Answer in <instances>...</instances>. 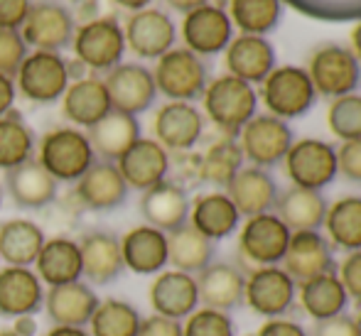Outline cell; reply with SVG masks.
<instances>
[{
	"label": "cell",
	"instance_id": "33",
	"mask_svg": "<svg viewBox=\"0 0 361 336\" xmlns=\"http://www.w3.org/2000/svg\"><path fill=\"white\" fill-rule=\"evenodd\" d=\"M86 137L94 147L96 160L118 162L123 152L143 135H140V123L135 116L111 111L109 116H104L99 123L86 130Z\"/></svg>",
	"mask_w": 361,
	"mask_h": 336
},
{
	"label": "cell",
	"instance_id": "50",
	"mask_svg": "<svg viewBox=\"0 0 361 336\" xmlns=\"http://www.w3.org/2000/svg\"><path fill=\"white\" fill-rule=\"evenodd\" d=\"M138 336H182V322L160 317V314H150L140 322Z\"/></svg>",
	"mask_w": 361,
	"mask_h": 336
},
{
	"label": "cell",
	"instance_id": "3",
	"mask_svg": "<svg viewBox=\"0 0 361 336\" xmlns=\"http://www.w3.org/2000/svg\"><path fill=\"white\" fill-rule=\"evenodd\" d=\"M37 162L57 182H76L96 162V155L84 130L62 125L42 135Z\"/></svg>",
	"mask_w": 361,
	"mask_h": 336
},
{
	"label": "cell",
	"instance_id": "15",
	"mask_svg": "<svg viewBox=\"0 0 361 336\" xmlns=\"http://www.w3.org/2000/svg\"><path fill=\"white\" fill-rule=\"evenodd\" d=\"M180 32L190 52H195L197 57H214L233 39V25L226 10L207 3L185 13Z\"/></svg>",
	"mask_w": 361,
	"mask_h": 336
},
{
	"label": "cell",
	"instance_id": "35",
	"mask_svg": "<svg viewBox=\"0 0 361 336\" xmlns=\"http://www.w3.org/2000/svg\"><path fill=\"white\" fill-rule=\"evenodd\" d=\"M35 268H37V278L47 287H57V285L81 280L79 241H72V238H64V236L47 238L37 261H35Z\"/></svg>",
	"mask_w": 361,
	"mask_h": 336
},
{
	"label": "cell",
	"instance_id": "55",
	"mask_svg": "<svg viewBox=\"0 0 361 336\" xmlns=\"http://www.w3.org/2000/svg\"><path fill=\"white\" fill-rule=\"evenodd\" d=\"M349 42H352V52H354V57L361 62V18L354 23V27H352V32H349Z\"/></svg>",
	"mask_w": 361,
	"mask_h": 336
},
{
	"label": "cell",
	"instance_id": "45",
	"mask_svg": "<svg viewBox=\"0 0 361 336\" xmlns=\"http://www.w3.org/2000/svg\"><path fill=\"white\" fill-rule=\"evenodd\" d=\"M182 336H236L228 312L202 307L195 309L182 324Z\"/></svg>",
	"mask_w": 361,
	"mask_h": 336
},
{
	"label": "cell",
	"instance_id": "61",
	"mask_svg": "<svg viewBox=\"0 0 361 336\" xmlns=\"http://www.w3.org/2000/svg\"><path fill=\"white\" fill-rule=\"evenodd\" d=\"M0 204H3V189H0Z\"/></svg>",
	"mask_w": 361,
	"mask_h": 336
},
{
	"label": "cell",
	"instance_id": "28",
	"mask_svg": "<svg viewBox=\"0 0 361 336\" xmlns=\"http://www.w3.org/2000/svg\"><path fill=\"white\" fill-rule=\"evenodd\" d=\"M111 111L114 108H111L109 91L99 76H84V79L72 81L62 96V113L74 128L89 130Z\"/></svg>",
	"mask_w": 361,
	"mask_h": 336
},
{
	"label": "cell",
	"instance_id": "17",
	"mask_svg": "<svg viewBox=\"0 0 361 336\" xmlns=\"http://www.w3.org/2000/svg\"><path fill=\"white\" fill-rule=\"evenodd\" d=\"M74 192L76 199L81 201V206L91 209V211H114V209L126 204L130 194V187L126 185L116 162L96 160L74 182Z\"/></svg>",
	"mask_w": 361,
	"mask_h": 336
},
{
	"label": "cell",
	"instance_id": "46",
	"mask_svg": "<svg viewBox=\"0 0 361 336\" xmlns=\"http://www.w3.org/2000/svg\"><path fill=\"white\" fill-rule=\"evenodd\" d=\"M27 54L30 47L20 35V30H0V74L15 79Z\"/></svg>",
	"mask_w": 361,
	"mask_h": 336
},
{
	"label": "cell",
	"instance_id": "49",
	"mask_svg": "<svg viewBox=\"0 0 361 336\" xmlns=\"http://www.w3.org/2000/svg\"><path fill=\"white\" fill-rule=\"evenodd\" d=\"M32 0H0V30H20Z\"/></svg>",
	"mask_w": 361,
	"mask_h": 336
},
{
	"label": "cell",
	"instance_id": "12",
	"mask_svg": "<svg viewBox=\"0 0 361 336\" xmlns=\"http://www.w3.org/2000/svg\"><path fill=\"white\" fill-rule=\"evenodd\" d=\"M293 231L273 211L258 213L243 221L238 231V251L256 268L281 266Z\"/></svg>",
	"mask_w": 361,
	"mask_h": 336
},
{
	"label": "cell",
	"instance_id": "19",
	"mask_svg": "<svg viewBox=\"0 0 361 336\" xmlns=\"http://www.w3.org/2000/svg\"><path fill=\"white\" fill-rule=\"evenodd\" d=\"M147 297H150L152 312L167 319H177V322H182L195 309H200L197 278L180 273V270H162V273H157Z\"/></svg>",
	"mask_w": 361,
	"mask_h": 336
},
{
	"label": "cell",
	"instance_id": "52",
	"mask_svg": "<svg viewBox=\"0 0 361 336\" xmlns=\"http://www.w3.org/2000/svg\"><path fill=\"white\" fill-rule=\"evenodd\" d=\"M312 336H357L354 317H349V314H339V317L317 322V327H314Z\"/></svg>",
	"mask_w": 361,
	"mask_h": 336
},
{
	"label": "cell",
	"instance_id": "39",
	"mask_svg": "<svg viewBox=\"0 0 361 336\" xmlns=\"http://www.w3.org/2000/svg\"><path fill=\"white\" fill-rule=\"evenodd\" d=\"M243 152L238 147L236 137L224 135L221 140H216L214 145H209V150L202 155L200 160V180L207 182L212 187H224L238 175V170L243 167Z\"/></svg>",
	"mask_w": 361,
	"mask_h": 336
},
{
	"label": "cell",
	"instance_id": "13",
	"mask_svg": "<svg viewBox=\"0 0 361 336\" xmlns=\"http://www.w3.org/2000/svg\"><path fill=\"white\" fill-rule=\"evenodd\" d=\"M126 47L140 59H160L177 42V25L170 13L160 8H143L130 13L123 25Z\"/></svg>",
	"mask_w": 361,
	"mask_h": 336
},
{
	"label": "cell",
	"instance_id": "9",
	"mask_svg": "<svg viewBox=\"0 0 361 336\" xmlns=\"http://www.w3.org/2000/svg\"><path fill=\"white\" fill-rule=\"evenodd\" d=\"M76 32L74 15L62 0H32L20 35L27 47L42 52H62L72 47Z\"/></svg>",
	"mask_w": 361,
	"mask_h": 336
},
{
	"label": "cell",
	"instance_id": "31",
	"mask_svg": "<svg viewBox=\"0 0 361 336\" xmlns=\"http://www.w3.org/2000/svg\"><path fill=\"white\" fill-rule=\"evenodd\" d=\"M190 226L216 243L228 238L241 226V213L226 197V192H207L192 201Z\"/></svg>",
	"mask_w": 361,
	"mask_h": 336
},
{
	"label": "cell",
	"instance_id": "43",
	"mask_svg": "<svg viewBox=\"0 0 361 336\" xmlns=\"http://www.w3.org/2000/svg\"><path fill=\"white\" fill-rule=\"evenodd\" d=\"M327 125L332 135L342 142L361 137V96L347 94L332 99L327 108Z\"/></svg>",
	"mask_w": 361,
	"mask_h": 336
},
{
	"label": "cell",
	"instance_id": "36",
	"mask_svg": "<svg viewBox=\"0 0 361 336\" xmlns=\"http://www.w3.org/2000/svg\"><path fill=\"white\" fill-rule=\"evenodd\" d=\"M214 263V241L202 236L190 223L167 233V266L187 275H200Z\"/></svg>",
	"mask_w": 361,
	"mask_h": 336
},
{
	"label": "cell",
	"instance_id": "23",
	"mask_svg": "<svg viewBox=\"0 0 361 336\" xmlns=\"http://www.w3.org/2000/svg\"><path fill=\"white\" fill-rule=\"evenodd\" d=\"M81 278L91 285H111L123 275L121 238L109 231H89L79 241Z\"/></svg>",
	"mask_w": 361,
	"mask_h": 336
},
{
	"label": "cell",
	"instance_id": "30",
	"mask_svg": "<svg viewBox=\"0 0 361 336\" xmlns=\"http://www.w3.org/2000/svg\"><path fill=\"white\" fill-rule=\"evenodd\" d=\"M302 312L314 322H324V319L347 314L349 307V294L344 285L339 282L337 270L332 273L317 275L312 280H305L298 285V299Z\"/></svg>",
	"mask_w": 361,
	"mask_h": 336
},
{
	"label": "cell",
	"instance_id": "40",
	"mask_svg": "<svg viewBox=\"0 0 361 336\" xmlns=\"http://www.w3.org/2000/svg\"><path fill=\"white\" fill-rule=\"evenodd\" d=\"M228 18L241 35H258L266 37L278 27L283 18V0H231Z\"/></svg>",
	"mask_w": 361,
	"mask_h": 336
},
{
	"label": "cell",
	"instance_id": "27",
	"mask_svg": "<svg viewBox=\"0 0 361 336\" xmlns=\"http://www.w3.org/2000/svg\"><path fill=\"white\" fill-rule=\"evenodd\" d=\"M5 192L15 201V206L35 211V209L49 206L57 199L59 182L32 157V160L5 172Z\"/></svg>",
	"mask_w": 361,
	"mask_h": 336
},
{
	"label": "cell",
	"instance_id": "22",
	"mask_svg": "<svg viewBox=\"0 0 361 336\" xmlns=\"http://www.w3.org/2000/svg\"><path fill=\"white\" fill-rule=\"evenodd\" d=\"M116 165H118L121 175H123L126 185H128L130 189L145 192V189H150V187L160 185L162 180H167V172H170V152L157 140L138 137V140L123 152V157H121Z\"/></svg>",
	"mask_w": 361,
	"mask_h": 336
},
{
	"label": "cell",
	"instance_id": "32",
	"mask_svg": "<svg viewBox=\"0 0 361 336\" xmlns=\"http://www.w3.org/2000/svg\"><path fill=\"white\" fill-rule=\"evenodd\" d=\"M123 266L138 275H157L167 266V233L157 228L135 226L121 238Z\"/></svg>",
	"mask_w": 361,
	"mask_h": 336
},
{
	"label": "cell",
	"instance_id": "2",
	"mask_svg": "<svg viewBox=\"0 0 361 336\" xmlns=\"http://www.w3.org/2000/svg\"><path fill=\"white\" fill-rule=\"evenodd\" d=\"M258 101H263L271 116L281 120H293L312 108L317 101V91L302 67L283 64L261 81Z\"/></svg>",
	"mask_w": 361,
	"mask_h": 336
},
{
	"label": "cell",
	"instance_id": "4",
	"mask_svg": "<svg viewBox=\"0 0 361 336\" xmlns=\"http://www.w3.org/2000/svg\"><path fill=\"white\" fill-rule=\"evenodd\" d=\"M152 79H155L157 94L167 96L170 101L192 104L204 94L207 84H209V69H207L204 59L197 57L187 47H172L170 52L157 59Z\"/></svg>",
	"mask_w": 361,
	"mask_h": 336
},
{
	"label": "cell",
	"instance_id": "53",
	"mask_svg": "<svg viewBox=\"0 0 361 336\" xmlns=\"http://www.w3.org/2000/svg\"><path fill=\"white\" fill-rule=\"evenodd\" d=\"M15 96H18V89H15V79H13V76L0 74V118H3L5 113H10V111H13Z\"/></svg>",
	"mask_w": 361,
	"mask_h": 336
},
{
	"label": "cell",
	"instance_id": "48",
	"mask_svg": "<svg viewBox=\"0 0 361 336\" xmlns=\"http://www.w3.org/2000/svg\"><path fill=\"white\" fill-rule=\"evenodd\" d=\"M337 278L344 285V290H347L349 302L354 299L361 307V251L347 253V258L337 268Z\"/></svg>",
	"mask_w": 361,
	"mask_h": 336
},
{
	"label": "cell",
	"instance_id": "47",
	"mask_svg": "<svg viewBox=\"0 0 361 336\" xmlns=\"http://www.w3.org/2000/svg\"><path fill=\"white\" fill-rule=\"evenodd\" d=\"M337 172L344 180L361 185V137L347 140L337 147Z\"/></svg>",
	"mask_w": 361,
	"mask_h": 336
},
{
	"label": "cell",
	"instance_id": "7",
	"mask_svg": "<svg viewBox=\"0 0 361 336\" xmlns=\"http://www.w3.org/2000/svg\"><path fill=\"white\" fill-rule=\"evenodd\" d=\"M72 49L84 67L91 71H106L123 62L126 35L116 18H96L76 27Z\"/></svg>",
	"mask_w": 361,
	"mask_h": 336
},
{
	"label": "cell",
	"instance_id": "6",
	"mask_svg": "<svg viewBox=\"0 0 361 336\" xmlns=\"http://www.w3.org/2000/svg\"><path fill=\"white\" fill-rule=\"evenodd\" d=\"M69 81V62L59 52L35 49L15 74V89L32 104H54L64 96Z\"/></svg>",
	"mask_w": 361,
	"mask_h": 336
},
{
	"label": "cell",
	"instance_id": "37",
	"mask_svg": "<svg viewBox=\"0 0 361 336\" xmlns=\"http://www.w3.org/2000/svg\"><path fill=\"white\" fill-rule=\"evenodd\" d=\"M44 241V231L27 218H10L0 223V258L13 268L35 266Z\"/></svg>",
	"mask_w": 361,
	"mask_h": 336
},
{
	"label": "cell",
	"instance_id": "24",
	"mask_svg": "<svg viewBox=\"0 0 361 336\" xmlns=\"http://www.w3.org/2000/svg\"><path fill=\"white\" fill-rule=\"evenodd\" d=\"M44 307V287L37 273L30 268L0 270V317H32Z\"/></svg>",
	"mask_w": 361,
	"mask_h": 336
},
{
	"label": "cell",
	"instance_id": "60",
	"mask_svg": "<svg viewBox=\"0 0 361 336\" xmlns=\"http://www.w3.org/2000/svg\"><path fill=\"white\" fill-rule=\"evenodd\" d=\"M354 327H357V336H361V307H359V314L354 317Z\"/></svg>",
	"mask_w": 361,
	"mask_h": 336
},
{
	"label": "cell",
	"instance_id": "56",
	"mask_svg": "<svg viewBox=\"0 0 361 336\" xmlns=\"http://www.w3.org/2000/svg\"><path fill=\"white\" fill-rule=\"evenodd\" d=\"M44 336H91L84 327H54Z\"/></svg>",
	"mask_w": 361,
	"mask_h": 336
},
{
	"label": "cell",
	"instance_id": "51",
	"mask_svg": "<svg viewBox=\"0 0 361 336\" xmlns=\"http://www.w3.org/2000/svg\"><path fill=\"white\" fill-rule=\"evenodd\" d=\"M256 336H310V334H307V329L300 322H295V319L276 317V319H266Z\"/></svg>",
	"mask_w": 361,
	"mask_h": 336
},
{
	"label": "cell",
	"instance_id": "21",
	"mask_svg": "<svg viewBox=\"0 0 361 336\" xmlns=\"http://www.w3.org/2000/svg\"><path fill=\"white\" fill-rule=\"evenodd\" d=\"M99 294L94 292L89 282H67L49 287L44 292V312L54 327H89L96 307H99Z\"/></svg>",
	"mask_w": 361,
	"mask_h": 336
},
{
	"label": "cell",
	"instance_id": "16",
	"mask_svg": "<svg viewBox=\"0 0 361 336\" xmlns=\"http://www.w3.org/2000/svg\"><path fill=\"white\" fill-rule=\"evenodd\" d=\"M155 140L167 152H187L204 135V113L195 104L185 101H167L155 113Z\"/></svg>",
	"mask_w": 361,
	"mask_h": 336
},
{
	"label": "cell",
	"instance_id": "57",
	"mask_svg": "<svg viewBox=\"0 0 361 336\" xmlns=\"http://www.w3.org/2000/svg\"><path fill=\"white\" fill-rule=\"evenodd\" d=\"M118 8H123V10H130V13H138V10H143V8H150V3L152 0H114Z\"/></svg>",
	"mask_w": 361,
	"mask_h": 336
},
{
	"label": "cell",
	"instance_id": "41",
	"mask_svg": "<svg viewBox=\"0 0 361 336\" xmlns=\"http://www.w3.org/2000/svg\"><path fill=\"white\" fill-rule=\"evenodd\" d=\"M140 317L138 307L126 299L109 297L104 302H99L94 317L89 322L91 336H138L140 329Z\"/></svg>",
	"mask_w": 361,
	"mask_h": 336
},
{
	"label": "cell",
	"instance_id": "44",
	"mask_svg": "<svg viewBox=\"0 0 361 336\" xmlns=\"http://www.w3.org/2000/svg\"><path fill=\"white\" fill-rule=\"evenodd\" d=\"M283 3L293 5L302 15L317 20H359L361 18V0H283Z\"/></svg>",
	"mask_w": 361,
	"mask_h": 336
},
{
	"label": "cell",
	"instance_id": "14",
	"mask_svg": "<svg viewBox=\"0 0 361 336\" xmlns=\"http://www.w3.org/2000/svg\"><path fill=\"white\" fill-rule=\"evenodd\" d=\"M109 91L111 108L138 118L157 99V86L152 79V69L135 62H121L104 79Z\"/></svg>",
	"mask_w": 361,
	"mask_h": 336
},
{
	"label": "cell",
	"instance_id": "1",
	"mask_svg": "<svg viewBox=\"0 0 361 336\" xmlns=\"http://www.w3.org/2000/svg\"><path fill=\"white\" fill-rule=\"evenodd\" d=\"M202 106H204L207 118L224 135L236 137L243 125L256 116L258 91L236 76L224 74L207 84L204 94H202Z\"/></svg>",
	"mask_w": 361,
	"mask_h": 336
},
{
	"label": "cell",
	"instance_id": "54",
	"mask_svg": "<svg viewBox=\"0 0 361 336\" xmlns=\"http://www.w3.org/2000/svg\"><path fill=\"white\" fill-rule=\"evenodd\" d=\"M165 3L170 5L172 10H177V13H190V10L202 8V5L212 3V0H165Z\"/></svg>",
	"mask_w": 361,
	"mask_h": 336
},
{
	"label": "cell",
	"instance_id": "59",
	"mask_svg": "<svg viewBox=\"0 0 361 336\" xmlns=\"http://www.w3.org/2000/svg\"><path fill=\"white\" fill-rule=\"evenodd\" d=\"M0 336H25V334H20L18 329H3V332H0Z\"/></svg>",
	"mask_w": 361,
	"mask_h": 336
},
{
	"label": "cell",
	"instance_id": "11",
	"mask_svg": "<svg viewBox=\"0 0 361 336\" xmlns=\"http://www.w3.org/2000/svg\"><path fill=\"white\" fill-rule=\"evenodd\" d=\"M298 299V282L283 270V266L256 268L246 278L243 304L263 319L286 317Z\"/></svg>",
	"mask_w": 361,
	"mask_h": 336
},
{
	"label": "cell",
	"instance_id": "20",
	"mask_svg": "<svg viewBox=\"0 0 361 336\" xmlns=\"http://www.w3.org/2000/svg\"><path fill=\"white\" fill-rule=\"evenodd\" d=\"M190 194L182 185L162 180L160 185L150 187L140 197V213L145 223L162 233H172L180 226L190 223Z\"/></svg>",
	"mask_w": 361,
	"mask_h": 336
},
{
	"label": "cell",
	"instance_id": "8",
	"mask_svg": "<svg viewBox=\"0 0 361 336\" xmlns=\"http://www.w3.org/2000/svg\"><path fill=\"white\" fill-rule=\"evenodd\" d=\"M236 140L243 152V160H248L253 167L268 170V167H276L286 160L288 150L295 142V135L288 120H281L271 113H256L241 128Z\"/></svg>",
	"mask_w": 361,
	"mask_h": 336
},
{
	"label": "cell",
	"instance_id": "38",
	"mask_svg": "<svg viewBox=\"0 0 361 336\" xmlns=\"http://www.w3.org/2000/svg\"><path fill=\"white\" fill-rule=\"evenodd\" d=\"M322 228L327 231L332 248H342L347 253L361 251V197L349 194L329 204Z\"/></svg>",
	"mask_w": 361,
	"mask_h": 336
},
{
	"label": "cell",
	"instance_id": "58",
	"mask_svg": "<svg viewBox=\"0 0 361 336\" xmlns=\"http://www.w3.org/2000/svg\"><path fill=\"white\" fill-rule=\"evenodd\" d=\"M13 329H18V332L25 334V336H32L35 334V322L30 317H23V319H18V324H15Z\"/></svg>",
	"mask_w": 361,
	"mask_h": 336
},
{
	"label": "cell",
	"instance_id": "25",
	"mask_svg": "<svg viewBox=\"0 0 361 336\" xmlns=\"http://www.w3.org/2000/svg\"><path fill=\"white\" fill-rule=\"evenodd\" d=\"M224 64L226 71L246 84H261L273 69H276V47L268 37L258 35H238L224 49Z\"/></svg>",
	"mask_w": 361,
	"mask_h": 336
},
{
	"label": "cell",
	"instance_id": "34",
	"mask_svg": "<svg viewBox=\"0 0 361 336\" xmlns=\"http://www.w3.org/2000/svg\"><path fill=\"white\" fill-rule=\"evenodd\" d=\"M327 199L322 192L290 187L281 192L276 199V216L290 228V231H319L327 216Z\"/></svg>",
	"mask_w": 361,
	"mask_h": 336
},
{
	"label": "cell",
	"instance_id": "29",
	"mask_svg": "<svg viewBox=\"0 0 361 336\" xmlns=\"http://www.w3.org/2000/svg\"><path fill=\"white\" fill-rule=\"evenodd\" d=\"M243 287H246V275L231 263H212L197 275L200 304L219 312H231L243 304Z\"/></svg>",
	"mask_w": 361,
	"mask_h": 336
},
{
	"label": "cell",
	"instance_id": "42",
	"mask_svg": "<svg viewBox=\"0 0 361 336\" xmlns=\"http://www.w3.org/2000/svg\"><path fill=\"white\" fill-rule=\"evenodd\" d=\"M35 133L25 118L15 111L0 118V170H13L23 162L32 160L35 152Z\"/></svg>",
	"mask_w": 361,
	"mask_h": 336
},
{
	"label": "cell",
	"instance_id": "10",
	"mask_svg": "<svg viewBox=\"0 0 361 336\" xmlns=\"http://www.w3.org/2000/svg\"><path fill=\"white\" fill-rule=\"evenodd\" d=\"M283 162H286V175L293 187H302V189L322 192L339 175L337 147L319 137L295 140Z\"/></svg>",
	"mask_w": 361,
	"mask_h": 336
},
{
	"label": "cell",
	"instance_id": "26",
	"mask_svg": "<svg viewBox=\"0 0 361 336\" xmlns=\"http://www.w3.org/2000/svg\"><path fill=\"white\" fill-rule=\"evenodd\" d=\"M278 194H281V189H278V182L273 180L271 172L253 165H243L238 175L226 185V197L233 201L238 213L246 218L273 211Z\"/></svg>",
	"mask_w": 361,
	"mask_h": 336
},
{
	"label": "cell",
	"instance_id": "5",
	"mask_svg": "<svg viewBox=\"0 0 361 336\" xmlns=\"http://www.w3.org/2000/svg\"><path fill=\"white\" fill-rule=\"evenodd\" d=\"M305 71H307L317 96H327V99L357 94L361 86V62L344 44L329 42L317 47Z\"/></svg>",
	"mask_w": 361,
	"mask_h": 336
},
{
	"label": "cell",
	"instance_id": "18",
	"mask_svg": "<svg viewBox=\"0 0 361 336\" xmlns=\"http://www.w3.org/2000/svg\"><path fill=\"white\" fill-rule=\"evenodd\" d=\"M281 266L298 285L337 270L332 243L319 231H295L290 236L286 258Z\"/></svg>",
	"mask_w": 361,
	"mask_h": 336
}]
</instances>
